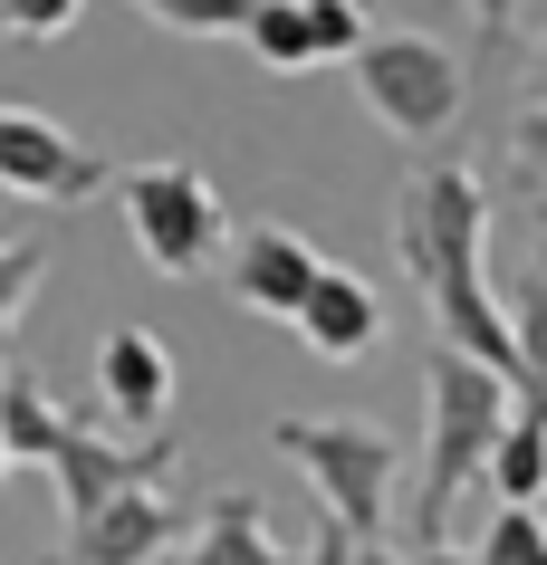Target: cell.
Returning a JSON list of instances; mask_svg holds the SVG:
<instances>
[{
    "label": "cell",
    "instance_id": "cell-1",
    "mask_svg": "<svg viewBox=\"0 0 547 565\" xmlns=\"http://www.w3.org/2000/svg\"><path fill=\"white\" fill-rule=\"evenodd\" d=\"M481 239H490V182L471 173V163H423V173L403 182L395 249H403V268H413V288L432 298V317H442V345L481 355L490 374H509V384H518L509 298L490 288ZM518 403H528V384H518Z\"/></svg>",
    "mask_w": 547,
    "mask_h": 565
},
{
    "label": "cell",
    "instance_id": "cell-2",
    "mask_svg": "<svg viewBox=\"0 0 547 565\" xmlns=\"http://www.w3.org/2000/svg\"><path fill=\"white\" fill-rule=\"evenodd\" d=\"M423 393H432V422H423V470H413V536L442 546L461 489L490 479V450H499V431H509V413H518V384L490 374L481 355H461V345H432Z\"/></svg>",
    "mask_w": 547,
    "mask_h": 565
},
{
    "label": "cell",
    "instance_id": "cell-3",
    "mask_svg": "<svg viewBox=\"0 0 547 565\" xmlns=\"http://www.w3.org/2000/svg\"><path fill=\"white\" fill-rule=\"evenodd\" d=\"M0 441H10L20 470L59 479L67 518H87V508L125 499V489H154V479H173V460H182L173 431H154V441H96V431H77L30 374H0Z\"/></svg>",
    "mask_w": 547,
    "mask_h": 565
},
{
    "label": "cell",
    "instance_id": "cell-4",
    "mask_svg": "<svg viewBox=\"0 0 547 565\" xmlns=\"http://www.w3.org/2000/svg\"><path fill=\"white\" fill-rule=\"evenodd\" d=\"M346 67H356V96L385 116V135H403V145L452 135L461 106H471V67H461L452 39H432V30H365V49Z\"/></svg>",
    "mask_w": 547,
    "mask_h": 565
},
{
    "label": "cell",
    "instance_id": "cell-5",
    "mask_svg": "<svg viewBox=\"0 0 547 565\" xmlns=\"http://www.w3.org/2000/svg\"><path fill=\"white\" fill-rule=\"evenodd\" d=\"M270 441L317 479V508H336L365 546L385 536V518H395V479H403L395 431H375V422H298V413H288V422H270Z\"/></svg>",
    "mask_w": 547,
    "mask_h": 565
},
{
    "label": "cell",
    "instance_id": "cell-6",
    "mask_svg": "<svg viewBox=\"0 0 547 565\" xmlns=\"http://www.w3.org/2000/svg\"><path fill=\"white\" fill-rule=\"evenodd\" d=\"M116 192H125V231H135V249H145L164 278H202L212 249L231 239V211H221V192H212L202 163H125Z\"/></svg>",
    "mask_w": 547,
    "mask_h": 565
},
{
    "label": "cell",
    "instance_id": "cell-7",
    "mask_svg": "<svg viewBox=\"0 0 547 565\" xmlns=\"http://www.w3.org/2000/svg\"><path fill=\"white\" fill-rule=\"evenodd\" d=\"M116 173H125V163L87 153L77 135H59L49 116L0 106V192H30V202H87V192H106Z\"/></svg>",
    "mask_w": 547,
    "mask_h": 565
},
{
    "label": "cell",
    "instance_id": "cell-8",
    "mask_svg": "<svg viewBox=\"0 0 547 565\" xmlns=\"http://www.w3.org/2000/svg\"><path fill=\"white\" fill-rule=\"evenodd\" d=\"M182 536H192V518H182V508L164 499V479H154V489H125V499L67 518L59 565H154V556H173Z\"/></svg>",
    "mask_w": 547,
    "mask_h": 565
},
{
    "label": "cell",
    "instance_id": "cell-9",
    "mask_svg": "<svg viewBox=\"0 0 547 565\" xmlns=\"http://www.w3.org/2000/svg\"><path fill=\"white\" fill-rule=\"evenodd\" d=\"M317 278H327V259H317V239H307V231H288V221H250V231H231V298H241L250 317H298Z\"/></svg>",
    "mask_w": 547,
    "mask_h": 565
},
{
    "label": "cell",
    "instance_id": "cell-10",
    "mask_svg": "<svg viewBox=\"0 0 547 565\" xmlns=\"http://www.w3.org/2000/svg\"><path fill=\"white\" fill-rule=\"evenodd\" d=\"M365 30H375L365 0H260L241 39L260 67H317V58H356Z\"/></svg>",
    "mask_w": 547,
    "mask_h": 565
},
{
    "label": "cell",
    "instance_id": "cell-11",
    "mask_svg": "<svg viewBox=\"0 0 547 565\" xmlns=\"http://www.w3.org/2000/svg\"><path fill=\"white\" fill-rule=\"evenodd\" d=\"M96 403L135 431H164L173 413V355H164V335L154 327H106L96 335Z\"/></svg>",
    "mask_w": 547,
    "mask_h": 565
},
{
    "label": "cell",
    "instance_id": "cell-12",
    "mask_svg": "<svg viewBox=\"0 0 547 565\" xmlns=\"http://www.w3.org/2000/svg\"><path fill=\"white\" fill-rule=\"evenodd\" d=\"M154 565H307V546H278L270 508L241 489V499H202L192 536H182L173 556H154Z\"/></svg>",
    "mask_w": 547,
    "mask_h": 565
},
{
    "label": "cell",
    "instance_id": "cell-13",
    "mask_svg": "<svg viewBox=\"0 0 547 565\" xmlns=\"http://www.w3.org/2000/svg\"><path fill=\"white\" fill-rule=\"evenodd\" d=\"M288 327L307 335V355H327V364H356L375 335H385V298L365 288L356 268H327L317 288H307V307L288 317Z\"/></svg>",
    "mask_w": 547,
    "mask_h": 565
},
{
    "label": "cell",
    "instance_id": "cell-14",
    "mask_svg": "<svg viewBox=\"0 0 547 565\" xmlns=\"http://www.w3.org/2000/svg\"><path fill=\"white\" fill-rule=\"evenodd\" d=\"M490 489H499V508H538L547 499V403H518L509 413V431L490 450Z\"/></svg>",
    "mask_w": 547,
    "mask_h": 565
},
{
    "label": "cell",
    "instance_id": "cell-15",
    "mask_svg": "<svg viewBox=\"0 0 547 565\" xmlns=\"http://www.w3.org/2000/svg\"><path fill=\"white\" fill-rule=\"evenodd\" d=\"M509 335H518V384H528V403H547V249L518 268V288H509Z\"/></svg>",
    "mask_w": 547,
    "mask_h": 565
},
{
    "label": "cell",
    "instance_id": "cell-16",
    "mask_svg": "<svg viewBox=\"0 0 547 565\" xmlns=\"http://www.w3.org/2000/svg\"><path fill=\"white\" fill-rule=\"evenodd\" d=\"M145 20H164L173 39H241L260 0H135Z\"/></svg>",
    "mask_w": 547,
    "mask_h": 565
},
{
    "label": "cell",
    "instance_id": "cell-17",
    "mask_svg": "<svg viewBox=\"0 0 547 565\" xmlns=\"http://www.w3.org/2000/svg\"><path fill=\"white\" fill-rule=\"evenodd\" d=\"M39 288H49V239H0V335L30 317Z\"/></svg>",
    "mask_w": 547,
    "mask_h": 565
},
{
    "label": "cell",
    "instance_id": "cell-18",
    "mask_svg": "<svg viewBox=\"0 0 547 565\" xmlns=\"http://www.w3.org/2000/svg\"><path fill=\"white\" fill-rule=\"evenodd\" d=\"M481 565H547V518L538 508H499L481 536Z\"/></svg>",
    "mask_w": 547,
    "mask_h": 565
},
{
    "label": "cell",
    "instance_id": "cell-19",
    "mask_svg": "<svg viewBox=\"0 0 547 565\" xmlns=\"http://www.w3.org/2000/svg\"><path fill=\"white\" fill-rule=\"evenodd\" d=\"M77 10H87V0H0V30L39 49V39H67V30H77Z\"/></svg>",
    "mask_w": 547,
    "mask_h": 565
},
{
    "label": "cell",
    "instance_id": "cell-20",
    "mask_svg": "<svg viewBox=\"0 0 547 565\" xmlns=\"http://www.w3.org/2000/svg\"><path fill=\"white\" fill-rule=\"evenodd\" d=\"M509 173L528 182V192H547V96L528 106V116L509 125Z\"/></svg>",
    "mask_w": 547,
    "mask_h": 565
},
{
    "label": "cell",
    "instance_id": "cell-21",
    "mask_svg": "<svg viewBox=\"0 0 547 565\" xmlns=\"http://www.w3.org/2000/svg\"><path fill=\"white\" fill-rule=\"evenodd\" d=\"M307 565H356V527H346V518H317V527H307Z\"/></svg>",
    "mask_w": 547,
    "mask_h": 565
},
{
    "label": "cell",
    "instance_id": "cell-22",
    "mask_svg": "<svg viewBox=\"0 0 547 565\" xmlns=\"http://www.w3.org/2000/svg\"><path fill=\"white\" fill-rule=\"evenodd\" d=\"M471 30H481V49H499L518 30V0H471Z\"/></svg>",
    "mask_w": 547,
    "mask_h": 565
},
{
    "label": "cell",
    "instance_id": "cell-23",
    "mask_svg": "<svg viewBox=\"0 0 547 565\" xmlns=\"http://www.w3.org/2000/svg\"><path fill=\"white\" fill-rule=\"evenodd\" d=\"M403 565H481V556H452V546H413Z\"/></svg>",
    "mask_w": 547,
    "mask_h": 565
},
{
    "label": "cell",
    "instance_id": "cell-24",
    "mask_svg": "<svg viewBox=\"0 0 547 565\" xmlns=\"http://www.w3.org/2000/svg\"><path fill=\"white\" fill-rule=\"evenodd\" d=\"M356 565H395V556H385V536H375V546H365V536H356Z\"/></svg>",
    "mask_w": 547,
    "mask_h": 565
},
{
    "label": "cell",
    "instance_id": "cell-25",
    "mask_svg": "<svg viewBox=\"0 0 547 565\" xmlns=\"http://www.w3.org/2000/svg\"><path fill=\"white\" fill-rule=\"evenodd\" d=\"M0 470H10V441H0Z\"/></svg>",
    "mask_w": 547,
    "mask_h": 565
},
{
    "label": "cell",
    "instance_id": "cell-26",
    "mask_svg": "<svg viewBox=\"0 0 547 565\" xmlns=\"http://www.w3.org/2000/svg\"><path fill=\"white\" fill-rule=\"evenodd\" d=\"M538 221H547V211H538Z\"/></svg>",
    "mask_w": 547,
    "mask_h": 565
}]
</instances>
